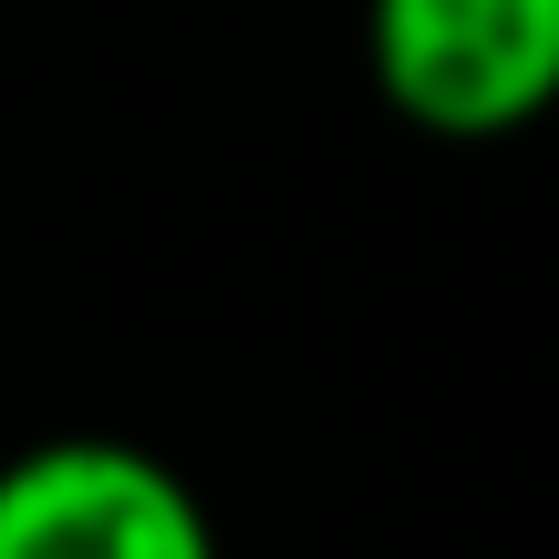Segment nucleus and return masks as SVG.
<instances>
[{
    "label": "nucleus",
    "instance_id": "obj_1",
    "mask_svg": "<svg viewBox=\"0 0 559 559\" xmlns=\"http://www.w3.org/2000/svg\"><path fill=\"white\" fill-rule=\"evenodd\" d=\"M373 83L415 135L498 145L559 104V0H373Z\"/></svg>",
    "mask_w": 559,
    "mask_h": 559
},
{
    "label": "nucleus",
    "instance_id": "obj_2",
    "mask_svg": "<svg viewBox=\"0 0 559 559\" xmlns=\"http://www.w3.org/2000/svg\"><path fill=\"white\" fill-rule=\"evenodd\" d=\"M0 559H218V528L166 456L52 436L0 466Z\"/></svg>",
    "mask_w": 559,
    "mask_h": 559
}]
</instances>
